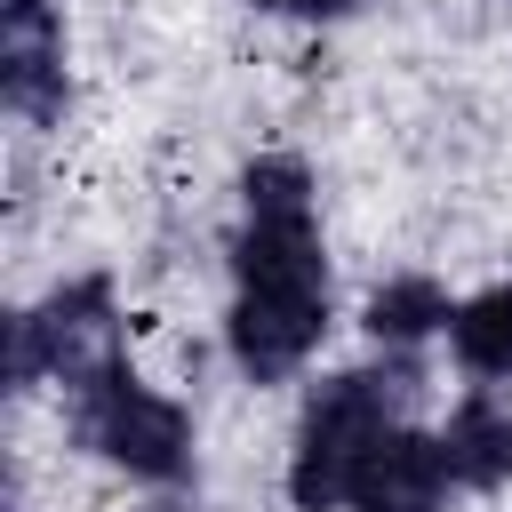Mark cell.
<instances>
[{
    "label": "cell",
    "instance_id": "52a82bcc",
    "mask_svg": "<svg viewBox=\"0 0 512 512\" xmlns=\"http://www.w3.org/2000/svg\"><path fill=\"white\" fill-rule=\"evenodd\" d=\"M448 352L472 368V376H512V280H496V288H480V296H464L456 304V320H448Z\"/></svg>",
    "mask_w": 512,
    "mask_h": 512
},
{
    "label": "cell",
    "instance_id": "7a4b0ae2",
    "mask_svg": "<svg viewBox=\"0 0 512 512\" xmlns=\"http://www.w3.org/2000/svg\"><path fill=\"white\" fill-rule=\"evenodd\" d=\"M72 432L80 448H96L104 464L136 472V480H184L192 472V424L168 392H152L120 352L96 360L88 376H72Z\"/></svg>",
    "mask_w": 512,
    "mask_h": 512
},
{
    "label": "cell",
    "instance_id": "3957f363",
    "mask_svg": "<svg viewBox=\"0 0 512 512\" xmlns=\"http://www.w3.org/2000/svg\"><path fill=\"white\" fill-rule=\"evenodd\" d=\"M320 328H328V280H240L224 344H232L240 376L280 384L320 352Z\"/></svg>",
    "mask_w": 512,
    "mask_h": 512
},
{
    "label": "cell",
    "instance_id": "8992f818",
    "mask_svg": "<svg viewBox=\"0 0 512 512\" xmlns=\"http://www.w3.org/2000/svg\"><path fill=\"white\" fill-rule=\"evenodd\" d=\"M368 336L384 344V352H408V344H424V336H440L448 320H456V304H448V288L432 280V272H400V280H384L376 296H368Z\"/></svg>",
    "mask_w": 512,
    "mask_h": 512
},
{
    "label": "cell",
    "instance_id": "6da1fadb",
    "mask_svg": "<svg viewBox=\"0 0 512 512\" xmlns=\"http://www.w3.org/2000/svg\"><path fill=\"white\" fill-rule=\"evenodd\" d=\"M400 400H408V368H344L312 392L304 424H296V456H288V504L296 512H336L344 488H352V464L360 448L400 424Z\"/></svg>",
    "mask_w": 512,
    "mask_h": 512
},
{
    "label": "cell",
    "instance_id": "277c9868",
    "mask_svg": "<svg viewBox=\"0 0 512 512\" xmlns=\"http://www.w3.org/2000/svg\"><path fill=\"white\" fill-rule=\"evenodd\" d=\"M448 456H440V432H416V424H384L360 464H352V488L344 504L352 512H448Z\"/></svg>",
    "mask_w": 512,
    "mask_h": 512
},
{
    "label": "cell",
    "instance_id": "5b68a950",
    "mask_svg": "<svg viewBox=\"0 0 512 512\" xmlns=\"http://www.w3.org/2000/svg\"><path fill=\"white\" fill-rule=\"evenodd\" d=\"M440 456L456 472V488H504L512 480V400L504 392H464L440 424Z\"/></svg>",
    "mask_w": 512,
    "mask_h": 512
},
{
    "label": "cell",
    "instance_id": "ba28073f",
    "mask_svg": "<svg viewBox=\"0 0 512 512\" xmlns=\"http://www.w3.org/2000/svg\"><path fill=\"white\" fill-rule=\"evenodd\" d=\"M256 8H272V16H352L360 0H256Z\"/></svg>",
    "mask_w": 512,
    "mask_h": 512
}]
</instances>
